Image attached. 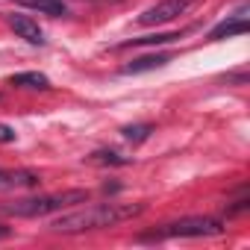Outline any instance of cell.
Instances as JSON below:
<instances>
[{"label":"cell","mask_w":250,"mask_h":250,"mask_svg":"<svg viewBox=\"0 0 250 250\" xmlns=\"http://www.w3.org/2000/svg\"><path fill=\"white\" fill-rule=\"evenodd\" d=\"M142 203H97V206H85V209H74L62 218H56L50 224L53 232H85V229H103V227H115L124 221H133L136 215H142Z\"/></svg>","instance_id":"cell-1"},{"label":"cell","mask_w":250,"mask_h":250,"mask_svg":"<svg viewBox=\"0 0 250 250\" xmlns=\"http://www.w3.org/2000/svg\"><path fill=\"white\" fill-rule=\"evenodd\" d=\"M88 191L85 188H68V191H56V194H42V197H21L12 203H3L0 212L15 215V218H42L59 209H71L77 203H85Z\"/></svg>","instance_id":"cell-2"},{"label":"cell","mask_w":250,"mask_h":250,"mask_svg":"<svg viewBox=\"0 0 250 250\" xmlns=\"http://www.w3.org/2000/svg\"><path fill=\"white\" fill-rule=\"evenodd\" d=\"M224 227L215 218H180L165 224L162 229H153L145 238H206V235H218Z\"/></svg>","instance_id":"cell-3"},{"label":"cell","mask_w":250,"mask_h":250,"mask_svg":"<svg viewBox=\"0 0 250 250\" xmlns=\"http://www.w3.org/2000/svg\"><path fill=\"white\" fill-rule=\"evenodd\" d=\"M194 3H197V0H159L156 6H150V9H145V12L139 15V24H142V27H162V24H171V21H177L180 15H186Z\"/></svg>","instance_id":"cell-4"},{"label":"cell","mask_w":250,"mask_h":250,"mask_svg":"<svg viewBox=\"0 0 250 250\" xmlns=\"http://www.w3.org/2000/svg\"><path fill=\"white\" fill-rule=\"evenodd\" d=\"M6 24L12 27V33L18 36V39H24L27 44H44V33H42V27H39V21H33L30 15H9L6 18Z\"/></svg>","instance_id":"cell-5"},{"label":"cell","mask_w":250,"mask_h":250,"mask_svg":"<svg viewBox=\"0 0 250 250\" xmlns=\"http://www.w3.org/2000/svg\"><path fill=\"white\" fill-rule=\"evenodd\" d=\"M247 6H241L235 15H229L227 21H221L212 33H209V39L212 42H221V39H232V36H244L247 30H250V21H247Z\"/></svg>","instance_id":"cell-6"},{"label":"cell","mask_w":250,"mask_h":250,"mask_svg":"<svg viewBox=\"0 0 250 250\" xmlns=\"http://www.w3.org/2000/svg\"><path fill=\"white\" fill-rule=\"evenodd\" d=\"M42 177L36 171H0V191H18V188H36Z\"/></svg>","instance_id":"cell-7"},{"label":"cell","mask_w":250,"mask_h":250,"mask_svg":"<svg viewBox=\"0 0 250 250\" xmlns=\"http://www.w3.org/2000/svg\"><path fill=\"white\" fill-rule=\"evenodd\" d=\"M171 62L168 53H147V56H139L133 59L130 65H124V74H145V71H156V68H165Z\"/></svg>","instance_id":"cell-8"},{"label":"cell","mask_w":250,"mask_h":250,"mask_svg":"<svg viewBox=\"0 0 250 250\" xmlns=\"http://www.w3.org/2000/svg\"><path fill=\"white\" fill-rule=\"evenodd\" d=\"M9 83H12V85H18V88H50V80H47L44 74H39V71L12 74V77H9Z\"/></svg>","instance_id":"cell-9"},{"label":"cell","mask_w":250,"mask_h":250,"mask_svg":"<svg viewBox=\"0 0 250 250\" xmlns=\"http://www.w3.org/2000/svg\"><path fill=\"white\" fill-rule=\"evenodd\" d=\"M21 3L33 6V9H39V12H44V15H53V18H59V15H68L65 0H21Z\"/></svg>","instance_id":"cell-10"},{"label":"cell","mask_w":250,"mask_h":250,"mask_svg":"<svg viewBox=\"0 0 250 250\" xmlns=\"http://www.w3.org/2000/svg\"><path fill=\"white\" fill-rule=\"evenodd\" d=\"M150 133H153L150 124H136V127H124V139H127V142H145Z\"/></svg>","instance_id":"cell-11"},{"label":"cell","mask_w":250,"mask_h":250,"mask_svg":"<svg viewBox=\"0 0 250 250\" xmlns=\"http://www.w3.org/2000/svg\"><path fill=\"white\" fill-rule=\"evenodd\" d=\"M180 33H156V36H145V39H133L130 44H171L177 42Z\"/></svg>","instance_id":"cell-12"},{"label":"cell","mask_w":250,"mask_h":250,"mask_svg":"<svg viewBox=\"0 0 250 250\" xmlns=\"http://www.w3.org/2000/svg\"><path fill=\"white\" fill-rule=\"evenodd\" d=\"M88 159L97 162V165H127V162H130V159L118 156V153H109V150H97V153H91Z\"/></svg>","instance_id":"cell-13"},{"label":"cell","mask_w":250,"mask_h":250,"mask_svg":"<svg viewBox=\"0 0 250 250\" xmlns=\"http://www.w3.org/2000/svg\"><path fill=\"white\" fill-rule=\"evenodd\" d=\"M15 142V130L6 127V124H0V145H12Z\"/></svg>","instance_id":"cell-14"},{"label":"cell","mask_w":250,"mask_h":250,"mask_svg":"<svg viewBox=\"0 0 250 250\" xmlns=\"http://www.w3.org/2000/svg\"><path fill=\"white\" fill-rule=\"evenodd\" d=\"M12 235V229L6 227V224H0V241H3V238H9Z\"/></svg>","instance_id":"cell-15"}]
</instances>
